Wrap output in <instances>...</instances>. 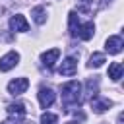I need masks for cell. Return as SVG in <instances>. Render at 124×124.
<instances>
[{"label": "cell", "instance_id": "cell-8", "mask_svg": "<svg viewBox=\"0 0 124 124\" xmlns=\"http://www.w3.org/2000/svg\"><path fill=\"white\" fill-rule=\"evenodd\" d=\"M10 29L12 31H17V33H25V31H29V23H27V19L21 14H17V16H12Z\"/></svg>", "mask_w": 124, "mask_h": 124}, {"label": "cell", "instance_id": "cell-2", "mask_svg": "<svg viewBox=\"0 0 124 124\" xmlns=\"http://www.w3.org/2000/svg\"><path fill=\"white\" fill-rule=\"evenodd\" d=\"M17 62H19V54H17L16 50L6 52V54L0 58V72H10L12 68L17 66Z\"/></svg>", "mask_w": 124, "mask_h": 124}, {"label": "cell", "instance_id": "cell-10", "mask_svg": "<svg viewBox=\"0 0 124 124\" xmlns=\"http://www.w3.org/2000/svg\"><path fill=\"white\" fill-rule=\"evenodd\" d=\"M58 56H60V48H50V50H46V52H43V54H41V62H43V66H45V68H48V70H50V68L56 64Z\"/></svg>", "mask_w": 124, "mask_h": 124}, {"label": "cell", "instance_id": "cell-15", "mask_svg": "<svg viewBox=\"0 0 124 124\" xmlns=\"http://www.w3.org/2000/svg\"><path fill=\"white\" fill-rule=\"evenodd\" d=\"M97 85H99V79L97 78H93V79H87V91H85V95L91 99L93 95H97Z\"/></svg>", "mask_w": 124, "mask_h": 124}, {"label": "cell", "instance_id": "cell-12", "mask_svg": "<svg viewBox=\"0 0 124 124\" xmlns=\"http://www.w3.org/2000/svg\"><path fill=\"white\" fill-rule=\"evenodd\" d=\"M31 16H33V21H35L37 25H43V23L46 21V8H45V6H35V8L31 10Z\"/></svg>", "mask_w": 124, "mask_h": 124}, {"label": "cell", "instance_id": "cell-18", "mask_svg": "<svg viewBox=\"0 0 124 124\" xmlns=\"http://www.w3.org/2000/svg\"><path fill=\"white\" fill-rule=\"evenodd\" d=\"M0 124H29V122H25L23 118H12V116H10V120H4V122H0Z\"/></svg>", "mask_w": 124, "mask_h": 124}, {"label": "cell", "instance_id": "cell-11", "mask_svg": "<svg viewBox=\"0 0 124 124\" xmlns=\"http://www.w3.org/2000/svg\"><path fill=\"white\" fill-rule=\"evenodd\" d=\"M6 112H8V116H12V118H23V116L27 114V108H25L23 103H12V105L6 107Z\"/></svg>", "mask_w": 124, "mask_h": 124}, {"label": "cell", "instance_id": "cell-9", "mask_svg": "<svg viewBox=\"0 0 124 124\" xmlns=\"http://www.w3.org/2000/svg\"><path fill=\"white\" fill-rule=\"evenodd\" d=\"M93 33H95L93 21H85V23H79V27H78V31H76V37L81 39V41H89V39L93 37Z\"/></svg>", "mask_w": 124, "mask_h": 124}, {"label": "cell", "instance_id": "cell-1", "mask_svg": "<svg viewBox=\"0 0 124 124\" xmlns=\"http://www.w3.org/2000/svg\"><path fill=\"white\" fill-rule=\"evenodd\" d=\"M62 103L68 112L72 110V107H79V103H81V83L79 81L72 79L62 85Z\"/></svg>", "mask_w": 124, "mask_h": 124}, {"label": "cell", "instance_id": "cell-13", "mask_svg": "<svg viewBox=\"0 0 124 124\" xmlns=\"http://www.w3.org/2000/svg\"><path fill=\"white\" fill-rule=\"evenodd\" d=\"M122 72H124V68H122L120 62H112V64L108 66V78L114 79V81H118V79L122 78Z\"/></svg>", "mask_w": 124, "mask_h": 124}, {"label": "cell", "instance_id": "cell-14", "mask_svg": "<svg viewBox=\"0 0 124 124\" xmlns=\"http://www.w3.org/2000/svg\"><path fill=\"white\" fill-rule=\"evenodd\" d=\"M103 62H105V54H103V52H93V54L89 56L87 66H89V68H99V66H103Z\"/></svg>", "mask_w": 124, "mask_h": 124}, {"label": "cell", "instance_id": "cell-5", "mask_svg": "<svg viewBox=\"0 0 124 124\" xmlns=\"http://www.w3.org/2000/svg\"><path fill=\"white\" fill-rule=\"evenodd\" d=\"M37 97H39V103H41V107L43 108H48L52 103H54V99H56V93L50 89V87H41L39 89V93H37Z\"/></svg>", "mask_w": 124, "mask_h": 124}, {"label": "cell", "instance_id": "cell-4", "mask_svg": "<svg viewBox=\"0 0 124 124\" xmlns=\"http://www.w3.org/2000/svg\"><path fill=\"white\" fill-rule=\"evenodd\" d=\"M76 72H78V60L74 56L64 58L62 64H60V68H58V74L60 76H76Z\"/></svg>", "mask_w": 124, "mask_h": 124}, {"label": "cell", "instance_id": "cell-16", "mask_svg": "<svg viewBox=\"0 0 124 124\" xmlns=\"http://www.w3.org/2000/svg\"><path fill=\"white\" fill-rule=\"evenodd\" d=\"M41 124H58V116L52 112H45L41 116Z\"/></svg>", "mask_w": 124, "mask_h": 124}, {"label": "cell", "instance_id": "cell-19", "mask_svg": "<svg viewBox=\"0 0 124 124\" xmlns=\"http://www.w3.org/2000/svg\"><path fill=\"white\" fill-rule=\"evenodd\" d=\"M66 124H78V122H74V120H70V122H66Z\"/></svg>", "mask_w": 124, "mask_h": 124}, {"label": "cell", "instance_id": "cell-6", "mask_svg": "<svg viewBox=\"0 0 124 124\" xmlns=\"http://www.w3.org/2000/svg\"><path fill=\"white\" fill-rule=\"evenodd\" d=\"M122 46H124V41H122L120 35H110V37L105 41V48H107L108 54H118V52L122 50Z\"/></svg>", "mask_w": 124, "mask_h": 124}, {"label": "cell", "instance_id": "cell-7", "mask_svg": "<svg viewBox=\"0 0 124 124\" xmlns=\"http://www.w3.org/2000/svg\"><path fill=\"white\" fill-rule=\"evenodd\" d=\"M89 103H91L93 112H97V114L105 112V110L110 108V105H112V101H108V99H105V97H101V95H93V97L89 99Z\"/></svg>", "mask_w": 124, "mask_h": 124}, {"label": "cell", "instance_id": "cell-17", "mask_svg": "<svg viewBox=\"0 0 124 124\" xmlns=\"http://www.w3.org/2000/svg\"><path fill=\"white\" fill-rule=\"evenodd\" d=\"M91 4H93V0H78V10L83 12V14H87L89 8H91Z\"/></svg>", "mask_w": 124, "mask_h": 124}, {"label": "cell", "instance_id": "cell-3", "mask_svg": "<svg viewBox=\"0 0 124 124\" xmlns=\"http://www.w3.org/2000/svg\"><path fill=\"white\" fill-rule=\"evenodd\" d=\"M27 87H29V79L27 78H16V79H12L8 83V93L10 95H21V93L27 91Z\"/></svg>", "mask_w": 124, "mask_h": 124}]
</instances>
